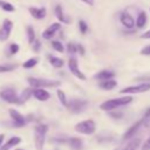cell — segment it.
<instances>
[{
  "instance_id": "1",
  "label": "cell",
  "mask_w": 150,
  "mask_h": 150,
  "mask_svg": "<svg viewBox=\"0 0 150 150\" xmlns=\"http://www.w3.org/2000/svg\"><path fill=\"white\" fill-rule=\"evenodd\" d=\"M132 101V97L131 96H122V97H117V98H111V100H108V101H104L103 103H101L100 108L104 111H111V110H115L120 107H123V105H127L129 104L130 102Z\"/></svg>"
},
{
  "instance_id": "2",
  "label": "cell",
  "mask_w": 150,
  "mask_h": 150,
  "mask_svg": "<svg viewBox=\"0 0 150 150\" xmlns=\"http://www.w3.org/2000/svg\"><path fill=\"white\" fill-rule=\"evenodd\" d=\"M27 82L34 89H36V88H42V89L55 88L61 84V82L57 80H48V79H40V77H28Z\"/></svg>"
},
{
  "instance_id": "3",
  "label": "cell",
  "mask_w": 150,
  "mask_h": 150,
  "mask_svg": "<svg viewBox=\"0 0 150 150\" xmlns=\"http://www.w3.org/2000/svg\"><path fill=\"white\" fill-rule=\"evenodd\" d=\"M47 131H48V127L46 124L41 123V124H36L34 127V143H35V148L38 150H41L43 148Z\"/></svg>"
},
{
  "instance_id": "4",
  "label": "cell",
  "mask_w": 150,
  "mask_h": 150,
  "mask_svg": "<svg viewBox=\"0 0 150 150\" xmlns=\"http://www.w3.org/2000/svg\"><path fill=\"white\" fill-rule=\"evenodd\" d=\"M96 130V124L93 120H84L75 125V131L83 135H93Z\"/></svg>"
},
{
  "instance_id": "5",
  "label": "cell",
  "mask_w": 150,
  "mask_h": 150,
  "mask_svg": "<svg viewBox=\"0 0 150 150\" xmlns=\"http://www.w3.org/2000/svg\"><path fill=\"white\" fill-rule=\"evenodd\" d=\"M0 97L8 102V103H13V104H21L20 102V96L16 94V90L14 88H4L1 91H0Z\"/></svg>"
},
{
  "instance_id": "6",
  "label": "cell",
  "mask_w": 150,
  "mask_h": 150,
  "mask_svg": "<svg viewBox=\"0 0 150 150\" xmlns=\"http://www.w3.org/2000/svg\"><path fill=\"white\" fill-rule=\"evenodd\" d=\"M87 107H88V101L82 98H71L70 101H68V105H67V108L73 114H80L84 111Z\"/></svg>"
},
{
  "instance_id": "7",
  "label": "cell",
  "mask_w": 150,
  "mask_h": 150,
  "mask_svg": "<svg viewBox=\"0 0 150 150\" xmlns=\"http://www.w3.org/2000/svg\"><path fill=\"white\" fill-rule=\"evenodd\" d=\"M149 90H150V82H143V83H138L135 86L123 88L121 93L122 94H139V93H145Z\"/></svg>"
},
{
  "instance_id": "8",
  "label": "cell",
  "mask_w": 150,
  "mask_h": 150,
  "mask_svg": "<svg viewBox=\"0 0 150 150\" xmlns=\"http://www.w3.org/2000/svg\"><path fill=\"white\" fill-rule=\"evenodd\" d=\"M68 68H69V70H70V73L75 76V77H77V79H80V80H86V75L80 70V68H79V63H77V60H76V57H70L69 59V61H68Z\"/></svg>"
},
{
  "instance_id": "9",
  "label": "cell",
  "mask_w": 150,
  "mask_h": 150,
  "mask_svg": "<svg viewBox=\"0 0 150 150\" xmlns=\"http://www.w3.org/2000/svg\"><path fill=\"white\" fill-rule=\"evenodd\" d=\"M9 116L12 118V122H13V125L15 128H21L26 124V118L15 109H9Z\"/></svg>"
},
{
  "instance_id": "10",
  "label": "cell",
  "mask_w": 150,
  "mask_h": 150,
  "mask_svg": "<svg viewBox=\"0 0 150 150\" xmlns=\"http://www.w3.org/2000/svg\"><path fill=\"white\" fill-rule=\"evenodd\" d=\"M12 28H13V23L11 20L6 19L4 22H2V26L0 28V41H6L9 35H11V32H12Z\"/></svg>"
},
{
  "instance_id": "11",
  "label": "cell",
  "mask_w": 150,
  "mask_h": 150,
  "mask_svg": "<svg viewBox=\"0 0 150 150\" xmlns=\"http://www.w3.org/2000/svg\"><path fill=\"white\" fill-rule=\"evenodd\" d=\"M120 20H121V23H122L125 28H128V29L134 28L135 25H136L134 18H132L128 12H122V13H121V16H120Z\"/></svg>"
},
{
  "instance_id": "12",
  "label": "cell",
  "mask_w": 150,
  "mask_h": 150,
  "mask_svg": "<svg viewBox=\"0 0 150 150\" xmlns=\"http://www.w3.org/2000/svg\"><path fill=\"white\" fill-rule=\"evenodd\" d=\"M143 124V120H139V121H137L136 123H134L125 132H124V135H123V141H127V139H131L135 135H136V132L138 131V129H139V127Z\"/></svg>"
},
{
  "instance_id": "13",
  "label": "cell",
  "mask_w": 150,
  "mask_h": 150,
  "mask_svg": "<svg viewBox=\"0 0 150 150\" xmlns=\"http://www.w3.org/2000/svg\"><path fill=\"white\" fill-rule=\"evenodd\" d=\"M60 28H61V25H60L59 22L52 23V25H50L48 28H46V30L42 33V38H43V39H46V40L52 39V38L55 35V33H56Z\"/></svg>"
},
{
  "instance_id": "14",
  "label": "cell",
  "mask_w": 150,
  "mask_h": 150,
  "mask_svg": "<svg viewBox=\"0 0 150 150\" xmlns=\"http://www.w3.org/2000/svg\"><path fill=\"white\" fill-rule=\"evenodd\" d=\"M33 96H34L38 101L45 102V101L49 100L50 94H49L46 89H42V88H36V89H34V88H33Z\"/></svg>"
},
{
  "instance_id": "15",
  "label": "cell",
  "mask_w": 150,
  "mask_h": 150,
  "mask_svg": "<svg viewBox=\"0 0 150 150\" xmlns=\"http://www.w3.org/2000/svg\"><path fill=\"white\" fill-rule=\"evenodd\" d=\"M28 11H29L30 15L34 19H36V20H42L46 16V14H47L45 7H40V8H38V7H29Z\"/></svg>"
},
{
  "instance_id": "16",
  "label": "cell",
  "mask_w": 150,
  "mask_h": 150,
  "mask_svg": "<svg viewBox=\"0 0 150 150\" xmlns=\"http://www.w3.org/2000/svg\"><path fill=\"white\" fill-rule=\"evenodd\" d=\"M20 142H21V138H20L19 136H13V137H11L5 144H2V146L0 148V150H9V149L14 148L15 145H18Z\"/></svg>"
},
{
  "instance_id": "17",
  "label": "cell",
  "mask_w": 150,
  "mask_h": 150,
  "mask_svg": "<svg viewBox=\"0 0 150 150\" xmlns=\"http://www.w3.org/2000/svg\"><path fill=\"white\" fill-rule=\"evenodd\" d=\"M114 76H115V73L114 71H111V70H102V71H100V73H97L95 75V79L96 80H100L102 82V81L112 80Z\"/></svg>"
},
{
  "instance_id": "18",
  "label": "cell",
  "mask_w": 150,
  "mask_h": 150,
  "mask_svg": "<svg viewBox=\"0 0 150 150\" xmlns=\"http://www.w3.org/2000/svg\"><path fill=\"white\" fill-rule=\"evenodd\" d=\"M68 143H69V145H70V148L73 150H82V148H83V142L79 137H71V138H69L68 139Z\"/></svg>"
},
{
  "instance_id": "19",
  "label": "cell",
  "mask_w": 150,
  "mask_h": 150,
  "mask_svg": "<svg viewBox=\"0 0 150 150\" xmlns=\"http://www.w3.org/2000/svg\"><path fill=\"white\" fill-rule=\"evenodd\" d=\"M55 15H56V18H57L61 22H63V23H69V22H70V20L64 15L61 5H56V7H55Z\"/></svg>"
},
{
  "instance_id": "20",
  "label": "cell",
  "mask_w": 150,
  "mask_h": 150,
  "mask_svg": "<svg viewBox=\"0 0 150 150\" xmlns=\"http://www.w3.org/2000/svg\"><path fill=\"white\" fill-rule=\"evenodd\" d=\"M117 86V82L115 80H108V81H102L98 83V87L103 90H111Z\"/></svg>"
},
{
  "instance_id": "21",
  "label": "cell",
  "mask_w": 150,
  "mask_h": 150,
  "mask_svg": "<svg viewBox=\"0 0 150 150\" xmlns=\"http://www.w3.org/2000/svg\"><path fill=\"white\" fill-rule=\"evenodd\" d=\"M145 23H146V13L142 11V12H139V14L136 19V26H137V28H143L145 26Z\"/></svg>"
},
{
  "instance_id": "22",
  "label": "cell",
  "mask_w": 150,
  "mask_h": 150,
  "mask_svg": "<svg viewBox=\"0 0 150 150\" xmlns=\"http://www.w3.org/2000/svg\"><path fill=\"white\" fill-rule=\"evenodd\" d=\"M48 61L55 68H62L63 67V60H61V59H59L54 55H48Z\"/></svg>"
},
{
  "instance_id": "23",
  "label": "cell",
  "mask_w": 150,
  "mask_h": 150,
  "mask_svg": "<svg viewBox=\"0 0 150 150\" xmlns=\"http://www.w3.org/2000/svg\"><path fill=\"white\" fill-rule=\"evenodd\" d=\"M30 96H33V88L30 87V88H27V89H25L23 91H22V94L20 95V102H21V104L22 103H25Z\"/></svg>"
},
{
  "instance_id": "24",
  "label": "cell",
  "mask_w": 150,
  "mask_h": 150,
  "mask_svg": "<svg viewBox=\"0 0 150 150\" xmlns=\"http://www.w3.org/2000/svg\"><path fill=\"white\" fill-rule=\"evenodd\" d=\"M0 8H1L2 11H5V12H8V13H12V12L15 11V7H14L12 4L6 2V1H4V0H0Z\"/></svg>"
},
{
  "instance_id": "25",
  "label": "cell",
  "mask_w": 150,
  "mask_h": 150,
  "mask_svg": "<svg viewBox=\"0 0 150 150\" xmlns=\"http://www.w3.org/2000/svg\"><path fill=\"white\" fill-rule=\"evenodd\" d=\"M26 32H27L28 42H29L30 45H33V43H34V41H35V32H34V28H33L32 26H27Z\"/></svg>"
},
{
  "instance_id": "26",
  "label": "cell",
  "mask_w": 150,
  "mask_h": 150,
  "mask_svg": "<svg viewBox=\"0 0 150 150\" xmlns=\"http://www.w3.org/2000/svg\"><path fill=\"white\" fill-rule=\"evenodd\" d=\"M139 138H134L132 141H130L128 144H127V146L125 148H123V150H136L137 149V146L139 145Z\"/></svg>"
},
{
  "instance_id": "27",
  "label": "cell",
  "mask_w": 150,
  "mask_h": 150,
  "mask_svg": "<svg viewBox=\"0 0 150 150\" xmlns=\"http://www.w3.org/2000/svg\"><path fill=\"white\" fill-rule=\"evenodd\" d=\"M57 97H59V101L61 102L62 105H64V107L68 105V101H67V97H66V94L63 90H61V89L57 90Z\"/></svg>"
},
{
  "instance_id": "28",
  "label": "cell",
  "mask_w": 150,
  "mask_h": 150,
  "mask_svg": "<svg viewBox=\"0 0 150 150\" xmlns=\"http://www.w3.org/2000/svg\"><path fill=\"white\" fill-rule=\"evenodd\" d=\"M16 68L15 64H11V63H7V64H0V73H8V71H12Z\"/></svg>"
},
{
  "instance_id": "29",
  "label": "cell",
  "mask_w": 150,
  "mask_h": 150,
  "mask_svg": "<svg viewBox=\"0 0 150 150\" xmlns=\"http://www.w3.org/2000/svg\"><path fill=\"white\" fill-rule=\"evenodd\" d=\"M36 63H38V59H35V57H32V59H28L26 62H23V68H26V69H29V68H33L34 66H36Z\"/></svg>"
},
{
  "instance_id": "30",
  "label": "cell",
  "mask_w": 150,
  "mask_h": 150,
  "mask_svg": "<svg viewBox=\"0 0 150 150\" xmlns=\"http://www.w3.org/2000/svg\"><path fill=\"white\" fill-rule=\"evenodd\" d=\"M52 46H53V48H54L56 52H59V53L64 52V47H63V45H62L60 41H53V42H52Z\"/></svg>"
},
{
  "instance_id": "31",
  "label": "cell",
  "mask_w": 150,
  "mask_h": 150,
  "mask_svg": "<svg viewBox=\"0 0 150 150\" xmlns=\"http://www.w3.org/2000/svg\"><path fill=\"white\" fill-rule=\"evenodd\" d=\"M19 52V45L18 43H11L8 46V54L9 55H14Z\"/></svg>"
},
{
  "instance_id": "32",
  "label": "cell",
  "mask_w": 150,
  "mask_h": 150,
  "mask_svg": "<svg viewBox=\"0 0 150 150\" xmlns=\"http://www.w3.org/2000/svg\"><path fill=\"white\" fill-rule=\"evenodd\" d=\"M67 50H68L69 54H75L77 52V46L75 43H73V42H69L67 45Z\"/></svg>"
},
{
  "instance_id": "33",
  "label": "cell",
  "mask_w": 150,
  "mask_h": 150,
  "mask_svg": "<svg viewBox=\"0 0 150 150\" xmlns=\"http://www.w3.org/2000/svg\"><path fill=\"white\" fill-rule=\"evenodd\" d=\"M79 27H80V32H81L82 34H86V33H87V30H88V25H87L83 20H80V21H79Z\"/></svg>"
},
{
  "instance_id": "34",
  "label": "cell",
  "mask_w": 150,
  "mask_h": 150,
  "mask_svg": "<svg viewBox=\"0 0 150 150\" xmlns=\"http://www.w3.org/2000/svg\"><path fill=\"white\" fill-rule=\"evenodd\" d=\"M141 54H142V55H150V45L143 47V48L141 49Z\"/></svg>"
},
{
  "instance_id": "35",
  "label": "cell",
  "mask_w": 150,
  "mask_h": 150,
  "mask_svg": "<svg viewBox=\"0 0 150 150\" xmlns=\"http://www.w3.org/2000/svg\"><path fill=\"white\" fill-rule=\"evenodd\" d=\"M141 150H150V137L144 142V144L142 145V149Z\"/></svg>"
},
{
  "instance_id": "36",
  "label": "cell",
  "mask_w": 150,
  "mask_h": 150,
  "mask_svg": "<svg viewBox=\"0 0 150 150\" xmlns=\"http://www.w3.org/2000/svg\"><path fill=\"white\" fill-rule=\"evenodd\" d=\"M33 50L35 53H38L40 50V41H38V40L34 41V43H33Z\"/></svg>"
},
{
  "instance_id": "37",
  "label": "cell",
  "mask_w": 150,
  "mask_h": 150,
  "mask_svg": "<svg viewBox=\"0 0 150 150\" xmlns=\"http://www.w3.org/2000/svg\"><path fill=\"white\" fill-rule=\"evenodd\" d=\"M141 38H142V39H150V29L146 30V32H144V33L141 35Z\"/></svg>"
},
{
  "instance_id": "38",
  "label": "cell",
  "mask_w": 150,
  "mask_h": 150,
  "mask_svg": "<svg viewBox=\"0 0 150 150\" xmlns=\"http://www.w3.org/2000/svg\"><path fill=\"white\" fill-rule=\"evenodd\" d=\"M77 52H79L81 55H84V49H83V47H82L81 45H77Z\"/></svg>"
},
{
  "instance_id": "39",
  "label": "cell",
  "mask_w": 150,
  "mask_h": 150,
  "mask_svg": "<svg viewBox=\"0 0 150 150\" xmlns=\"http://www.w3.org/2000/svg\"><path fill=\"white\" fill-rule=\"evenodd\" d=\"M4 141H5V135H4V134H0V148H1L2 144H4Z\"/></svg>"
},
{
  "instance_id": "40",
  "label": "cell",
  "mask_w": 150,
  "mask_h": 150,
  "mask_svg": "<svg viewBox=\"0 0 150 150\" xmlns=\"http://www.w3.org/2000/svg\"><path fill=\"white\" fill-rule=\"evenodd\" d=\"M81 1H83L84 4H87V5H89V6L94 5V0H81Z\"/></svg>"
},
{
  "instance_id": "41",
  "label": "cell",
  "mask_w": 150,
  "mask_h": 150,
  "mask_svg": "<svg viewBox=\"0 0 150 150\" xmlns=\"http://www.w3.org/2000/svg\"><path fill=\"white\" fill-rule=\"evenodd\" d=\"M15 150H25V149H15Z\"/></svg>"
}]
</instances>
